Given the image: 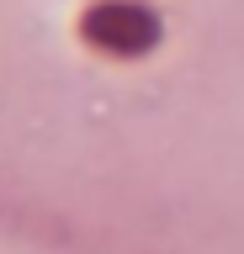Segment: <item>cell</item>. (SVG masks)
<instances>
[{
  "instance_id": "1",
  "label": "cell",
  "mask_w": 244,
  "mask_h": 254,
  "mask_svg": "<svg viewBox=\"0 0 244 254\" xmlns=\"http://www.w3.org/2000/svg\"><path fill=\"white\" fill-rule=\"evenodd\" d=\"M85 37L106 53H144L154 37H160V21L144 11V5H133V0H101L85 11Z\"/></svg>"
}]
</instances>
